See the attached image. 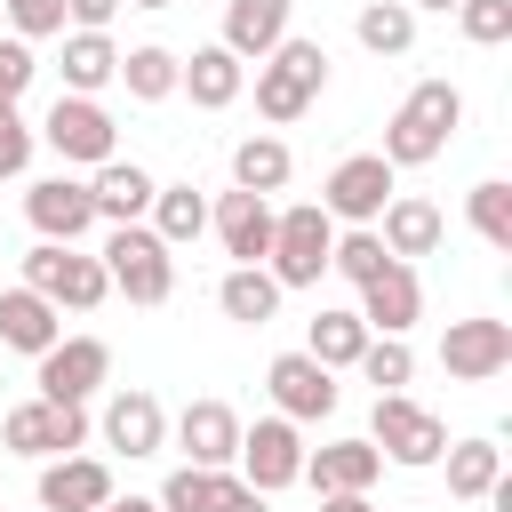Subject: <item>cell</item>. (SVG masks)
Listing matches in <instances>:
<instances>
[{
    "label": "cell",
    "instance_id": "obj_3",
    "mask_svg": "<svg viewBox=\"0 0 512 512\" xmlns=\"http://www.w3.org/2000/svg\"><path fill=\"white\" fill-rule=\"evenodd\" d=\"M328 248H336V224H328V208H320V200L272 208V256H264V272L280 280V296H288V288H320Z\"/></svg>",
    "mask_w": 512,
    "mask_h": 512
},
{
    "label": "cell",
    "instance_id": "obj_15",
    "mask_svg": "<svg viewBox=\"0 0 512 512\" xmlns=\"http://www.w3.org/2000/svg\"><path fill=\"white\" fill-rule=\"evenodd\" d=\"M360 328L368 336H408L416 328V312H424V280H416V264H384L376 280H360Z\"/></svg>",
    "mask_w": 512,
    "mask_h": 512
},
{
    "label": "cell",
    "instance_id": "obj_35",
    "mask_svg": "<svg viewBox=\"0 0 512 512\" xmlns=\"http://www.w3.org/2000/svg\"><path fill=\"white\" fill-rule=\"evenodd\" d=\"M464 216H472V232H480L488 248H512V184H504V176H488V184H472V200H464Z\"/></svg>",
    "mask_w": 512,
    "mask_h": 512
},
{
    "label": "cell",
    "instance_id": "obj_30",
    "mask_svg": "<svg viewBox=\"0 0 512 512\" xmlns=\"http://www.w3.org/2000/svg\"><path fill=\"white\" fill-rule=\"evenodd\" d=\"M304 352L336 376V368H352L360 352H368V328H360V312H344V304H328V312H312V336H304Z\"/></svg>",
    "mask_w": 512,
    "mask_h": 512
},
{
    "label": "cell",
    "instance_id": "obj_40",
    "mask_svg": "<svg viewBox=\"0 0 512 512\" xmlns=\"http://www.w3.org/2000/svg\"><path fill=\"white\" fill-rule=\"evenodd\" d=\"M32 144H40L32 120H24L16 104H0V176H24V168H32Z\"/></svg>",
    "mask_w": 512,
    "mask_h": 512
},
{
    "label": "cell",
    "instance_id": "obj_22",
    "mask_svg": "<svg viewBox=\"0 0 512 512\" xmlns=\"http://www.w3.org/2000/svg\"><path fill=\"white\" fill-rule=\"evenodd\" d=\"M288 8L296 0H224V40L216 48H232L240 64H264L288 40Z\"/></svg>",
    "mask_w": 512,
    "mask_h": 512
},
{
    "label": "cell",
    "instance_id": "obj_17",
    "mask_svg": "<svg viewBox=\"0 0 512 512\" xmlns=\"http://www.w3.org/2000/svg\"><path fill=\"white\" fill-rule=\"evenodd\" d=\"M96 424H104V448H120V456H160V440H168V408L144 384H120Z\"/></svg>",
    "mask_w": 512,
    "mask_h": 512
},
{
    "label": "cell",
    "instance_id": "obj_16",
    "mask_svg": "<svg viewBox=\"0 0 512 512\" xmlns=\"http://www.w3.org/2000/svg\"><path fill=\"white\" fill-rule=\"evenodd\" d=\"M208 232L224 240L232 264H264V256H272V200H256V192H216V200H208Z\"/></svg>",
    "mask_w": 512,
    "mask_h": 512
},
{
    "label": "cell",
    "instance_id": "obj_13",
    "mask_svg": "<svg viewBox=\"0 0 512 512\" xmlns=\"http://www.w3.org/2000/svg\"><path fill=\"white\" fill-rule=\"evenodd\" d=\"M24 216L40 240L56 248H80V232H96V200H88V176H40L24 192Z\"/></svg>",
    "mask_w": 512,
    "mask_h": 512
},
{
    "label": "cell",
    "instance_id": "obj_1",
    "mask_svg": "<svg viewBox=\"0 0 512 512\" xmlns=\"http://www.w3.org/2000/svg\"><path fill=\"white\" fill-rule=\"evenodd\" d=\"M464 128V88L456 80H416L400 96V112L384 120V168H432L448 152V136Z\"/></svg>",
    "mask_w": 512,
    "mask_h": 512
},
{
    "label": "cell",
    "instance_id": "obj_12",
    "mask_svg": "<svg viewBox=\"0 0 512 512\" xmlns=\"http://www.w3.org/2000/svg\"><path fill=\"white\" fill-rule=\"evenodd\" d=\"M440 368H448L456 384H496V376L512 368V320H448Z\"/></svg>",
    "mask_w": 512,
    "mask_h": 512
},
{
    "label": "cell",
    "instance_id": "obj_21",
    "mask_svg": "<svg viewBox=\"0 0 512 512\" xmlns=\"http://www.w3.org/2000/svg\"><path fill=\"white\" fill-rule=\"evenodd\" d=\"M376 472H384V456H376L368 440H328V448H304V480H312L320 496H368V488H376Z\"/></svg>",
    "mask_w": 512,
    "mask_h": 512
},
{
    "label": "cell",
    "instance_id": "obj_24",
    "mask_svg": "<svg viewBox=\"0 0 512 512\" xmlns=\"http://www.w3.org/2000/svg\"><path fill=\"white\" fill-rule=\"evenodd\" d=\"M56 336H64V312H56L48 296H32L24 280H16V288H0V344H8V352L40 360Z\"/></svg>",
    "mask_w": 512,
    "mask_h": 512
},
{
    "label": "cell",
    "instance_id": "obj_47",
    "mask_svg": "<svg viewBox=\"0 0 512 512\" xmlns=\"http://www.w3.org/2000/svg\"><path fill=\"white\" fill-rule=\"evenodd\" d=\"M128 8H176V0H128Z\"/></svg>",
    "mask_w": 512,
    "mask_h": 512
},
{
    "label": "cell",
    "instance_id": "obj_44",
    "mask_svg": "<svg viewBox=\"0 0 512 512\" xmlns=\"http://www.w3.org/2000/svg\"><path fill=\"white\" fill-rule=\"evenodd\" d=\"M320 512H376L368 496H320Z\"/></svg>",
    "mask_w": 512,
    "mask_h": 512
},
{
    "label": "cell",
    "instance_id": "obj_23",
    "mask_svg": "<svg viewBox=\"0 0 512 512\" xmlns=\"http://www.w3.org/2000/svg\"><path fill=\"white\" fill-rule=\"evenodd\" d=\"M176 88L200 104V112H224V104H240V88H248V64L232 56V48H192L184 64H176Z\"/></svg>",
    "mask_w": 512,
    "mask_h": 512
},
{
    "label": "cell",
    "instance_id": "obj_7",
    "mask_svg": "<svg viewBox=\"0 0 512 512\" xmlns=\"http://www.w3.org/2000/svg\"><path fill=\"white\" fill-rule=\"evenodd\" d=\"M368 448H376V456H392V464H408V472H424V464H440V448H448V424H440L424 400H408V392H376Z\"/></svg>",
    "mask_w": 512,
    "mask_h": 512
},
{
    "label": "cell",
    "instance_id": "obj_10",
    "mask_svg": "<svg viewBox=\"0 0 512 512\" xmlns=\"http://www.w3.org/2000/svg\"><path fill=\"white\" fill-rule=\"evenodd\" d=\"M104 376H112V344L104 336H56L40 352V400H56V408H88L104 392Z\"/></svg>",
    "mask_w": 512,
    "mask_h": 512
},
{
    "label": "cell",
    "instance_id": "obj_27",
    "mask_svg": "<svg viewBox=\"0 0 512 512\" xmlns=\"http://www.w3.org/2000/svg\"><path fill=\"white\" fill-rule=\"evenodd\" d=\"M56 72H64V96H96V88H112V72H120V48H112V32H64V56H56Z\"/></svg>",
    "mask_w": 512,
    "mask_h": 512
},
{
    "label": "cell",
    "instance_id": "obj_26",
    "mask_svg": "<svg viewBox=\"0 0 512 512\" xmlns=\"http://www.w3.org/2000/svg\"><path fill=\"white\" fill-rule=\"evenodd\" d=\"M288 176H296V152H288L280 136H240V144H232V192L272 200V192H288Z\"/></svg>",
    "mask_w": 512,
    "mask_h": 512
},
{
    "label": "cell",
    "instance_id": "obj_45",
    "mask_svg": "<svg viewBox=\"0 0 512 512\" xmlns=\"http://www.w3.org/2000/svg\"><path fill=\"white\" fill-rule=\"evenodd\" d=\"M104 512H160V504H152V496H112Z\"/></svg>",
    "mask_w": 512,
    "mask_h": 512
},
{
    "label": "cell",
    "instance_id": "obj_14",
    "mask_svg": "<svg viewBox=\"0 0 512 512\" xmlns=\"http://www.w3.org/2000/svg\"><path fill=\"white\" fill-rule=\"evenodd\" d=\"M264 384H272V416H288V424L336 416V376H328L312 352H280V360L264 368Z\"/></svg>",
    "mask_w": 512,
    "mask_h": 512
},
{
    "label": "cell",
    "instance_id": "obj_36",
    "mask_svg": "<svg viewBox=\"0 0 512 512\" xmlns=\"http://www.w3.org/2000/svg\"><path fill=\"white\" fill-rule=\"evenodd\" d=\"M384 264H392V256H384V240H376L368 224L336 232V248H328V272H336V280H352V288H360V280H376Z\"/></svg>",
    "mask_w": 512,
    "mask_h": 512
},
{
    "label": "cell",
    "instance_id": "obj_34",
    "mask_svg": "<svg viewBox=\"0 0 512 512\" xmlns=\"http://www.w3.org/2000/svg\"><path fill=\"white\" fill-rule=\"evenodd\" d=\"M224 480L232 472H200V464H176L168 480H160V512H216V496H224Z\"/></svg>",
    "mask_w": 512,
    "mask_h": 512
},
{
    "label": "cell",
    "instance_id": "obj_20",
    "mask_svg": "<svg viewBox=\"0 0 512 512\" xmlns=\"http://www.w3.org/2000/svg\"><path fill=\"white\" fill-rule=\"evenodd\" d=\"M176 448H184V464H200V472H232V456H240V416H232L224 400H192V408L176 416Z\"/></svg>",
    "mask_w": 512,
    "mask_h": 512
},
{
    "label": "cell",
    "instance_id": "obj_32",
    "mask_svg": "<svg viewBox=\"0 0 512 512\" xmlns=\"http://www.w3.org/2000/svg\"><path fill=\"white\" fill-rule=\"evenodd\" d=\"M176 64H184L176 48L144 40V48H128V56H120V72H112V80H120L136 104H160V96H176Z\"/></svg>",
    "mask_w": 512,
    "mask_h": 512
},
{
    "label": "cell",
    "instance_id": "obj_31",
    "mask_svg": "<svg viewBox=\"0 0 512 512\" xmlns=\"http://www.w3.org/2000/svg\"><path fill=\"white\" fill-rule=\"evenodd\" d=\"M352 32H360L368 56H408V48H416V8H408V0H368V8L352 16Z\"/></svg>",
    "mask_w": 512,
    "mask_h": 512
},
{
    "label": "cell",
    "instance_id": "obj_46",
    "mask_svg": "<svg viewBox=\"0 0 512 512\" xmlns=\"http://www.w3.org/2000/svg\"><path fill=\"white\" fill-rule=\"evenodd\" d=\"M408 8H432V16H456V0H408Z\"/></svg>",
    "mask_w": 512,
    "mask_h": 512
},
{
    "label": "cell",
    "instance_id": "obj_29",
    "mask_svg": "<svg viewBox=\"0 0 512 512\" xmlns=\"http://www.w3.org/2000/svg\"><path fill=\"white\" fill-rule=\"evenodd\" d=\"M448 496L456 504H488V488L504 480V448L496 440H448Z\"/></svg>",
    "mask_w": 512,
    "mask_h": 512
},
{
    "label": "cell",
    "instance_id": "obj_28",
    "mask_svg": "<svg viewBox=\"0 0 512 512\" xmlns=\"http://www.w3.org/2000/svg\"><path fill=\"white\" fill-rule=\"evenodd\" d=\"M216 304H224V320H240V328H264V320L280 312V280H272L264 264H232V272L216 280Z\"/></svg>",
    "mask_w": 512,
    "mask_h": 512
},
{
    "label": "cell",
    "instance_id": "obj_5",
    "mask_svg": "<svg viewBox=\"0 0 512 512\" xmlns=\"http://www.w3.org/2000/svg\"><path fill=\"white\" fill-rule=\"evenodd\" d=\"M64 168H104V160H120V120L96 104V96H64L56 88V104H48V120L32 128Z\"/></svg>",
    "mask_w": 512,
    "mask_h": 512
},
{
    "label": "cell",
    "instance_id": "obj_41",
    "mask_svg": "<svg viewBox=\"0 0 512 512\" xmlns=\"http://www.w3.org/2000/svg\"><path fill=\"white\" fill-rule=\"evenodd\" d=\"M32 72H40V56H32V40H0V104H16L24 88H32Z\"/></svg>",
    "mask_w": 512,
    "mask_h": 512
},
{
    "label": "cell",
    "instance_id": "obj_18",
    "mask_svg": "<svg viewBox=\"0 0 512 512\" xmlns=\"http://www.w3.org/2000/svg\"><path fill=\"white\" fill-rule=\"evenodd\" d=\"M104 504H112L104 456H48L40 464V512H104Z\"/></svg>",
    "mask_w": 512,
    "mask_h": 512
},
{
    "label": "cell",
    "instance_id": "obj_2",
    "mask_svg": "<svg viewBox=\"0 0 512 512\" xmlns=\"http://www.w3.org/2000/svg\"><path fill=\"white\" fill-rule=\"evenodd\" d=\"M320 88H328V48L320 40H280L264 64H256V112L272 120V128H296L312 104H320Z\"/></svg>",
    "mask_w": 512,
    "mask_h": 512
},
{
    "label": "cell",
    "instance_id": "obj_39",
    "mask_svg": "<svg viewBox=\"0 0 512 512\" xmlns=\"http://www.w3.org/2000/svg\"><path fill=\"white\" fill-rule=\"evenodd\" d=\"M0 16L16 24V40H56L64 32V0H0Z\"/></svg>",
    "mask_w": 512,
    "mask_h": 512
},
{
    "label": "cell",
    "instance_id": "obj_8",
    "mask_svg": "<svg viewBox=\"0 0 512 512\" xmlns=\"http://www.w3.org/2000/svg\"><path fill=\"white\" fill-rule=\"evenodd\" d=\"M232 472H240L256 496L296 488V480H304V432H296L288 416H256V424H240V456H232Z\"/></svg>",
    "mask_w": 512,
    "mask_h": 512
},
{
    "label": "cell",
    "instance_id": "obj_38",
    "mask_svg": "<svg viewBox=\"0 0 512 512\" xmlns=\"http://www.w3.org/2000/svg\"><path fill=\"white\" fill-rule=\"evenodd\" d=\"M456 24L472 48H504L512 40V0H456Z\"/></svg>",
    "mask_w": 512,
    "mask_h": 512
},
{
    "label": "cell",
    "instance_id": "obj_4",
    "mask_svg": "<svg viewBox=\"0 0 512 512\" xmlns=\"http://www.w3.org/2000/svg\"><path fill=\"white\" fill-rule=\"evenodd\" d=\"M104 280H112L128 304H168V296H176V248H168L152 224H112V240H104Z\"/></svg>",
    "mask_w": 512,
    "mask_h": 512
},
{
    "label": "cell",
    "instance_id": "obj_43",
    "mask_svg": "<svg viewBox=\"0 0 512 512\" xmlns=\"http://www.w3.org/2000/svg\"><path fill=\"white\" fill-rule=\"evenodd\" d=\"M216 512H264V496H256V488L232 472V480H224V496H216Z\"/></svg>",
    "mask_w": 512,
    "mask_h": 512
},
{
    "label": "cell",
    "instance_id": "obj_37",
    "mask_svg": "<svg viewBox=\"0 0 512 512\" xmlns=\"http://www.w3.org/2000/svg\"><path fill=\"white\" fill-rule=\"evenodd\" d=\"M352 368H360L376 392H400V384L416 376V352H408V336H368V352H360Z\"/></svg>",
    "mask_w": 512,
    "mask_h": 512
},
{
    "label": "cell",
    "instance_id": "obj_11",
    "mask_svg": "<svg viewBox=\"0 0 512 512\" xmlns=\"http://www.w3.org/2000/svg\"><path fill=\"white\" fill-rule=\"evenodd\" d=\"M392 192H400V184H392L384 152H352V160H336V168H328L320 208H328V224H376Z\"/></svg>",
    "mask_w": 512,
    "mask_h": 512
},
{
    "label": "cell",
    "instance_id": "obj_6",
    "mask_svg": "<svg viewBox=\"0 0 512 512\" xmlns=\"http://www.w3.org/2000/svg\"><path fill=\"white\" fill-rule=\"evenodd\" d=\"M24 288L48 296L56 312H96V304L112 296L104 256H80V248H56V240H32V248H24Z\"/></svg>",
    "mask_w": 512,
    "mask_h": 512
},
{
    "label": "cell",
    "instance_id": "obj_25",
    "mask_svg": "<svg viewBox=\"0 0 512 512\" xmlns=\"http://www.w3.org/2000/svg\"><path fill=\"white\" fill-rule=\"evenodd\" d=\"M152 176L136 168V160H104L96 176H88V200H96V224H144L152 216Z\"/></svg>",
    "mask_w": 512,
    "mask_h": 512
},
{
    "label": "cell",
    "instance_id": "obj_33",
    "mask_svg": "<svg viewBox=\"0 0 512 512\" xmlns=\"http://www.w3.org/2000/svg\"><path fill=\"white\" fill-rule=\"evenodd\" d=\"M152 232H160L168 248L200 240V232H208V200H200L192 184H160V192H152Z\"/></svg>",
    "mask_w": 512,
    "mask_h": 512
},
{
    "label": "cell",
    "instance_id": "obj_42",
    "mask_svg": "<svg viewBox=\"0 0 512 512\" xmlns=\"http://www.w3.org/2000/svg\"><path fill=\"white\" fill-rule=\"evenodd\" d=\"M112 16H120V0H64V24L72 32H104Z\"/></svg>",
    "mask_w": 512,
    "mask_h": 512
},
{
    "label": "cell",
    "instance_id": "obj_9",
    "mask_svg": "<svg viewBox=\"0 0 512 512\" xmlns=\"http://www.w3.org/2000/svg\"><path fill=\"white\" fill-rule=\"evenodd\" d=\"M0 448H16V456H80L88 448V408H56V400H16L8 416H0Z\"/></svg>",
    "mask_w": 512,
    "mask_h": 512
},
{
    "label": "cell",
    "instance_id": "obj_19",
    "mask_svg": "<svg viewBox=\"0 0 512 512\" xmlns=\"http://www.w3.org/2000/svg\"><path fill=\"white\" fill-rule=\"evenodd\" d=\"M368 232L384 240V256H392V264H408V256H432V248H440L448 216H440L424 192H392V200H384V216H376Z\"/></svg>",
    "mask_w": 512,
    "mask_h": 512
}]
</instances>
